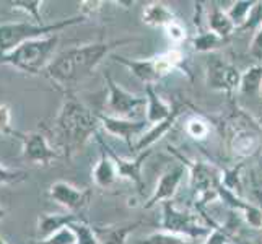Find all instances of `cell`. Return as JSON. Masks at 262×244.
Listing matches in <instances>:
<instances>
[{
    "label": "cell",
    "mask_w": 262,
    "mask_h": 244,
    "mask_svg": "<svg viewBox=\"0 0 262 244\" xmlns=\"http://www.w3.org/2000/svg\"><path fill=\"white\" fill-rule=\"evenodd\" d=\"M92 192L88 189H78L66 181H56L49 187V198L57 205L64 207L69 213L80 215L85 207L90 204Z\"/></svg>",
    "instance_id": "9"
},
{
    "label": "cell",
    "mask_w": 262,
    "mask_h": 244,
    "mask_svg": "<svg viewBox=\"0 0 262 244\" xmlns=\"http://www.w3.org/2000/svg\"><path fill=\"white\" fill-rule=\"evenodd\" d=\"M80 220V215L74 213H42L38 216V225H36V231H38V239H46L52 236L54 233L67 228L70 223Z\"/></svg>",
    "instance_id": "17"
},
{
    "label": "cell",
    "mask_w": 262,
    "mask_h": 244,
    "mask_svg": "<svg viewBox=\"0 0 262 244\" xmlns=\"http://www.w3.org/2000/svg\"><path fill=\"white\" fill-rule=\"evenodd\" d=\"M59 44V34L46 36L41 39H33L18 46L16 49L0 56V64L10 65L20 72L30 75L44 74V70L49 67L54 60L52 54Z\"/></svg>",
    "instance_id": "3"
},
{
    "label": "cell",
    "mask_w": 262,
    "mask_h": 244,
    "mask_svg": "<svg viewBox=\"0 0 262 244\" xmlns=\"http://www.w3.org/2000/svg\"><path fill=\"white\" fill-rule=\"evenodd\" d=\"M179 109L174 111V114L169 117V119H166L165 122H160L157 125H151V129L145 134H142V137L135 142V145H134V150L137 151V153H142V151H147L150 150V147L153 145L155 142H158L161 137H163L165 134L169 132V129H173V125L176 124L178 121V117H179Z\"/></svg>",
    "instance_id": "20"
},
{
    "label": "cell",
    "mask_w": 262,
    "mask_h": 244,
    "mask_svg": "<svg viewBox=\"0 0 262 244\" xmlns=\"http://www.w3.org/2000/svg\"><path fill=\"white\" fill-rule=\"evenodd\" d=\"M249 54L257 64H262V26L254 33V38H252L249 46Z\"/></svg>",
    "instance_id": "35"
},
{
    "label": "cell",
    "mask_w": 262,
    "mask_h": 244,
    "mask_svg": "<svg viewBox=\"0 0 262 244\" xmlns=\"http://www.w3.org/2000/svg\"><path fill=\"white\" fill-rule=\"evenodd\" d=\"M86 18L82 15L67 18V20H60L51 25H38L34 21H20V23H2L0 25V56L16 49L21 44L41 39L46 36L57 34L64 28H69L72 25H78L85 21Z\"/></svg>",
    "instance_id": "4"
},
{
    "label": "cell",
    "mask_w": 262,
    "mask_h": 244,
    "mask_svg": "<svg viewBox=\"0 0 262 244\" xmlns=\"http://www.w3.org/2000/svg\"><path fill=\"white\" fill-rule=\"evenodd\" d=\"M262 26V2H254V7L251 8V12L246 18L245 25L241 26L239 30H252L257 31Z\"/></svg>",
    "instance_id": "31"
},
{
    "label": "cell",
    "mask_w": 262,
    "mask_h": 244,
    "mask_svg": "<svg viewBox=\"0 0 262 244\" xmlns=\"http://www.w3.org/2000/svg\"><path fill=\"white\" fill-rule=\"evenodd\" d=\"M166 36L171 39V42L174 44H179L186 39V30L183 28V25L178 23V21H173L171 25L166 26Z\"/></svg>",
    "instance_id": "36"
},
{
    "label": "cell",
    "mask_w": 262,
    "mask_h": 244,
    "mask_svg": "<svg viewBox=\"0 0 262 244\" xmlns=\"http://www.w3.org/2000/svg\"><path fill=\"white\" fill-rule=\"evenodd\" d=\"M104 147L107 150V153L111 155L114 165H116V169H117V174H119V179H127L130 181V183L139 189V191H142L143 189V179H142V166L143 163H145V160L148 158L150 155V150L147 151H142L139 153L137 157H135L134 160H127V158H122L117 155L116 151H113L110 147L104 143Z\"/></svg>",
    "instance_id": "14"
},
{
    "label": "cell",
    "mask_w": 262,
    "mask_h": 244,
    "mask_svg": "<svg viewBox=\"0 0 262 244\" xmlns=\"http://www.w3.org/2000/svg\"><path fill=\"white\" fill-rule=\"evenodd\" d=\"M23 143V158L33 165L49 166L59 155L57 151L51 147L48 137L39 130H33L28 134H21L18 137Z\"/></svg>",
    "instance_id": "10"
},
{
    "label": "cell",
    "mask_w": 262,
    "mask_h": 244,
    "mask_svg": "<svg viewBox=\"0 0 262 244\" xmlns=\"http://www.w3.org/2000/svg\"><path fill=\"white\" fill-rule=\"evenodd\" d=\"M106 85H107V99H106V107H107V116L117 117V119H129L135 121L137 113L145 107L147 98L145 95H132L127 90H124L121 85H117L113 80L111 75H104Z\"/></svg>",
    "instance_id": "6"
},
{
    "label": "cell",
    "mask_w": 262,
    "mask_h": 244,
    "mask_svg": "<svg viewBox=\"0 0 262 244\" xmlns=\"http://www.w3.org/2000/svg\"><path fill=\"white\" fill-rule=\"evenodd\" d=\"M145 98H147L145 121L148 124H151V125L165 122L176 111V109L171 107V104L168 101H165V99L155 92V86H151V85L145 86Z\"/></svg>",
    "instance_id": "16"
},
{
    "label": "cell",
    "mask_w": 262,
    "mask_h": 244,
    "mask_svg": "<svg viewBox=\"0 0 262 244\" xmlns=\"http://www.w3.org/2000/svg\"><path fill=\"white\" fill-rule=\"evenodd\" d=\"M223 173L209 163L195 161L191 165V187L202 201H209V197L219 195V187L222 184Z\"/></svg>",
    "instance_id": "8"
},
{
    "label": "cell",
    "mask_w": 262,
    "mask_h": 244,
    "mask_svg": "<svg viewBox=\"0 0 262 244\" xmlns=\"http://www.w3.org/2000/svg\"><path fill=\"white\" fill-rule=\"evenodd\" d=\"M139 221L116 227H93L99 244H127L130 233L139 227Z\"/></svg>",
    "instance_id": "19"
},
{
    "label": "cell",
    "mask_w": 262,
    "mask_h": 244,
    "mask_svg": "<svg viewBox=\"0 0 262 244\" xmlns=\"http://www.w3.org/2000/svg\"><path fill=\"white\" fill-rule=\"evenodd\" d=\"M207 28L223 39H227L228 36H231L234 31H236V26H234V23L230 20L228 13L222 10L220 7L210 8L209 16H207Z\"/></svg>",
    "instance_id": "21"
},
{
    "label": "cell",
    "mask_w": 262,
    "mask_h": 244,
    "mask_svg": "<svg viewBox=\"0 0 262 244\" xmlns=\"http://www.w3.org/2000/svg\"><path fill=\"white\" fill-rule=\"evenodd\" d=\"M139 244H201L187 236H181L176 233H169L165 230H158L147 234Z\"/></svg>",
    "instance_id": "23"
},
{
    "label": "cell",
    "mask_w": 262,
    "mask_h": 244,
    "mask_svg": "<svg viewBox=\"0 0 262 244\" xmlns=\"http://www.w3.org/2000/svg\"><path fill=\"white\" fill-rule=\"evenodd\" d=\"M252 7H254V2H249V0H239V2H234L227 10L230 20L234 23L236 30H239L241 26L245 25Z\"/></svg>",
    "instance_id": "27"
},
{
    "label": "cell",
    "mask_w": 262,
    "mask_h": 244,
    "mask_svg": "<svg viewBox=\"0 0 262 244\" xmlns=\"http://www.w3.org/2000/svg\"><path fill=\"white\" fill-rule=\"evenodd\" d=\"M116 60L122 64L124 67H127L132 75L137 77L140 81L145 83V86L148 85H155L157 81H160L163 77H166L168 74H171L173 70H176L181 62H183V54L178 49H171L166 51L160 56H155L151 59H145V60H134V59H127V57H116Z\"/></svg>",
    "instance_id": "5"
},
{
    "label": "cell",
    "mask_w": 262,
    "mask_h": 244,
    "mask_svg": "<svg viewBox=\"0 0 262 244\" xmlns=\"http://www.w3.org/2000/svg\"><path fill=\"white\" fill-rule=\"evenodd\" d=\"M236 244H252V242H251V241H246V239H239Z\"/></svg>",
    "instance_id": "37"
},
{
    "label": "cell",
    "mask_w": 262,
    "mask_h": 244,
    "mask_svg": "<svg viewBox=\"0 0 262 244\" xmlns=\"http://www.w3.org/2000/svg\"><path fill=\"white\" fill-rule=\"evenodd\" d=\"M202 244H230V234L222 227H213Z\"/></svg>",
    "instance_id": "34"
},
{
    "label": "cell",
    "mask_w": 262,
    "mask_h": 244,
    "mask_svg": "<svg viewBox=\"0 0 262 244\" xmlns=\"http://www.w3.org/2000/svg\"><path fill=\"white\" fill-rule=\"evenodd\" d=\"M28 178V173L21 169H8L5 166H0V184H18L23 183Z\"/></svg>",
    "instance_id": "32"
},
{
    "label": "cell",
    "mask_w": 262,
    "mask_h": 244,
    "mask_svg": "<svg viewBox=\"0 0 262 244\" xmlns=\"http://www.w3.org/2000/svg\"><path fill=\"white\" fill-rule=\"evenodd\" d=\"M230 244H231V242H230Z\"/></svg>",
    "instance_id": "41"
},
{
    "label": "cell",
    "mask_w": 262,
    "mask_h": 244,
    "mask_svg": "<svg viewBox=\"0 0 262 244\" xmlns=\"http://www.w3.org/2000/svg\"><path fill=\"white\" fill-rule=\"evenodd\" d=\"M99 125L110 134L114 135V137H119L121 140H124L127 145L134 150V142L132 139H140L143 130H145V125L148 124L147 121H129V119H117V117L107 116V114H101L96 113Z\"/></svg>",
    "instance_id": "12"
},
{
    "label": "cell",
    "mask_w": 262,
    "mask_h": 244,
    "mask_svg": "<svg viewBox=\"0 0 262 244\" xmlns=\"http://www.w3.org/2000/svg\"><path fill=\"white\" fill-rule=\"evenodd\" d=\"M259 95L262 96V85H260V92H259Z\"/></svg>",
    "instance_id": "40"
},
{
    "label": "cell",
    "mask_w": 262,
    "mask_h": 244,
    "mask_svg": "<svg viewBox=\"0 0 262 244\" xmlns=\"http://www.w3.org/2000/svg\"><path fill=\"white\" fill-rule=\"evenodd\" d=\"M184 174H186V166L184 165H176L173 168L166 169L163 174H161L158 184L155 187V191L150 195V198L145 202V209H153L155 205L158 204H165V202H169L171 198L174 197L176 191L179 184L183 183L184 179Z\"/></svg>",
    "instance_id": "13"
},
{
    "label": "cell",
    "mask_w": 262,
    "mask_h": 244,
    "mask_svg": "<svg viewBox=\"0 0 262 244\" xmlns=\"http://www.w3.org/2000/svg\"><path fill=\"white\" fill-rule=\"evenodd\" d=\"M262 85V64H256L251 69H248L245 74H241V83H239V92L243 95L252 96L260 92Z\"/></svg>",
    "instance_id": "22"
},
{
    "label": "cell",
    "mask_w": 262,
    "mask_h": 244,
    "mask_svg": "<svg viewBox=\"0 0 262 244\" xmlns=\"http://www.w3.org/2000/svg\"><path fill=\"white\" fill-rule=\"evenodd\" d=\"M69 227L75 231L78 244H99L93 227H90V225L86 221H83L82 218L74 221V223H70Z\"/></svg>",
    "instance_id": "28"
},
{
    "label": "cell",
    "mask_w": 262,
    "mask_h": 244,
    "mask_svg": "<svg viewBox=\"0 0 262 244\" xmlns=\"http://www.w3.org/2000/svg\"><path fill=\"white\" fill-rule=\"evenodd\" d=\"M42 4H44L42 0H12V2H8V5H12L13 10H20L26 15H30L34 23L46 25L42 21V16H41Z\"/></svg>",
    "instance_id": "25"
},
{
    "label": "cell",
    "mask_w": 262,
    "mask_h": 244,
    "mask_svg": "<svg viewBox=\"0 0 262 244\" xmlns=\"http://www.w3.org/2000/svg\"><path fill=\"white\" fill-rule=\"evenodd\" d=\"M0 244H7V241L4 239V236H2V234H0Z\"/></svg>",
    "instance_id": "39"
},
{
    "label": "cell",
    "mask_w": 262,
    "mask_h": 244,
    "mask_svg": "<svg viewBox=\"0 0 262 244\" xmlns=\"http://www.w3.org/2000/svg\"><path fill=\"white\" fill-rule=\"evenodd\" d=\"M34 244H78L77 234L70 227L60 230L57 233H54L52 236L46 239H38Z\"/></svg>",
    "instance_id": "30"
},
{
    "label": "cell",
    "mask_w": 262,
    "mask_h": 244,
    "mask_svg": "<svg viewBox=\"0 0 262 244\" xmlns=\"http://www.w3.org/2000/svg\"><path fill=\"white\" fill-rule=\"evenodd\" d=\"M186 132L189 137H192L195 140H204L207 135H209L210 127L204 119H201V117H191V119L186 122Z\"/></svg>",
    "instance_id": "29"
},
{
    "label": "cell",
    "mask_w": 262,
    "mask_h": 244,
    "mask_svg": "<svg viewBox=\"0 0 262 244\" xmlns=\"http://www.w3.org/2000/svg\"><path fill=\"white\" fill-rule=\"evenodd\" d=\"M241 74L239 70L222 59H212L207 64V85L215 92L231 93L233 90H239Z\"/></svg>",
    "instance_id": "11"
},
{
    "label": "cell",
    "mask_w": 262,
    "mask_h": 244,
    "mask_svg": "<svg viewBox=\"0 0 262 244\" xmlns=\"http://www.w3.org/2000/svg\"><path fill=\"white\" fill-rule=\"evenodd\" d=\"M142 21L148 26H153V28H166L168 25L176 21V16L166 4L150 2L143 7Z\"/></svg>",
    "instance_id": "18"
},
{
    "label": "cell",
    "mask_w": 262,
    "mask_h": 244,
    "mask_svg": "<svg viewBox=\"0 0 262 244\" xmlns=\"http://www.w3.org/2000/svg\"><path fill=\"white\" fill-rule=\"evenodd\" d=\"M98 127L101 125L96 113L88 109L74 96H69L57 114V129L66 157L69 160L74 158L86 142L96 135Z\"/></svg>",
    "instance_id": "2"
},
{
    "label": "cell",
    "mask_w": 262,
    "mask_h": 244,
    "mask_svg": "<svg viewBox=\"0 0 262 244\" xmlns=\"http://www.w3.org/2000/svg\"><path fill=\"white\" fill-rule=\"evenodd\" d=\"M161 230L176 233L181 236H187L194 241L201 239L204 236H209L212 228L199 227L197 220L191 213L183 212L174 207L173 202H165L163 204V218H161Z\"/></svg>",
    "instance_id": "7"
},
{
    "label": "cell",
    "mask_w": 262,
    "mask_h": 244,
    "mask_svg": "<svg viewBox=\"0 0 262 244\" xmlns=\"http://www.w3.org/2000/svg\"><path fill=\"white\" fill-rule=\"evenodd\" d=\"M225 41L227 39L220 38V36H216L215 33H212L209 28H207V30H201L197 33V36L192 41V46L197 52H212L215 49L222 48Z\"/></svg>",
    "instance_id": "24"
},
{
    "label": "cell",
    "mask_w": 262,
    "mask_h": 244,
    "mask_svg": "<svg viewBox=\"0 0 262 244\" xmlns=\"http://www.w3.org/2000/svg\"><path fill=\"white\" fill-rule=\"evenodd\" d=\"M132 38L127 39H114L107 42H92L83 44L74 49H69L66 52L59 54L54 59L49 67L44 70L51 83L57 90L64 93H69L75 85L85 80L95 72V69L110 56V54L122 46V44L132 42Z\"/></svg>",
    "instance_id": "1"
},
{
    "label": "cell",
    "mask_w": 262,
    "mask_h": 244,
    "mask_svg": "<svg viewBox=\"0 0 262 244\" xmlns=\"http://www.w3.org/2000/svg\"><path fill=\"white\" fill-rule=\"evenodd\" d=\"M96 140L99 143V147H101V153H99V158L92 171V178H93V183L98 187L110 189L116 184V181L119 179V174H117V169H116V165H114L111 155L107 153V150L104 147L103 139L96 135Z\"/></svg>",
    "instance_id": "15"
},
{
    "label": "cell",
    "mask_w": 262,
    "mask_h": 244,
    "mask_svg": "<svg viewBox=\"0 0 262 244\" xmlns=\"http://www.w3.org/2000/svg\"><path fill=\"white\" fill-rule=\"evenodd\" d=\"M0 132L13 137H20V132L12 127V113L8 104H0Z\"/></svg>",
    "instance_id": "33"
},
{
    "label": "cell",
    "mask_w": 262,
    "mask_h": 244,
    "mask_svg": "<svg viewBox=\"0 0 262 244\" xmlns=\"http://www.w3.org/2000/svg\"><path fill=\"white\" fill-rule=\"evenodd\" d=\"M256 147H257V137H256V135H252L249 132H239V134L234 135L233 151L236 153V155L248 157L256 150Z\"/></svg>",
    "instance_id": "26"
},
{
    "label": "cell",
    "mask_w": 262,
    "mask_h": 244,
    "mask_svg": "<svg viewBox=\"0 0 262 244\" xmlns=\"http://www.w3.org/2000/svg\"><path fill=\"white\" fill-rule=\"evenodd\" d=\"M5 213H7V212H5V210L2 209V207H0V220L4 218V216H5Z\"/></svg>",
    "instance_id": "38"
}]
</instances>
